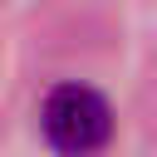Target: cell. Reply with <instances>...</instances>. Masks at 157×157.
<instances>
[{
  "label": "cell",
  "instance_id": "obj_1",
  "mask_svg": "<svg viewBox=\"0 0 157 157\" xmlns=\"http://www.w3.org/2000/svg\"><path fill=\"white\" fill-rule=\"evenodd\" d=\"M39 132L59 157H93L113 137V108L88 83H59L39 103Z\"/></svg>",
  "mask_w": 157,
  "mask_h": 157
}]
</instances>
